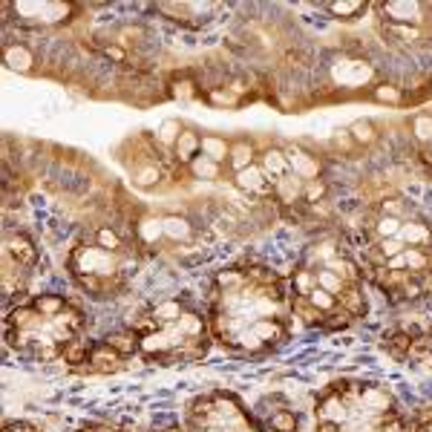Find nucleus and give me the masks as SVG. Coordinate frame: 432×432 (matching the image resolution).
I'll use <instances>...</instances> for the list:
<instances>
[{
  "label": "nucleus",
  "mask_w": 432,
  "mask_h": 432,
  "mask_svg": "<svg viewBox=\"0 0 432 432\" xmlns=\"http://www.w3.org/2000/svg\"><path fill=\"white\" fill-rule=\"evenodd\" d=\"M72 277H95L104 282V297H113L127 286V277L136 271V257L133 251H107L98 242H84L72 251L69 257Z\"/></svg>",
  "instance_id": "f257e3e1"
},
{
  "label": "nucleus",
  "mask_w": 432,
  "mask_h": 432,
  "mask_svg": "<svg viewBox=\"0 0 432 432\" xmlns=\"http://www.w3.org/2000/svg\"><path fill=\"white\" fill-rule=\"evenodd\" d=\"M234 185L245 190L248 196H257V199H268V196H274V182L265 176V170L260 168V161L257 165H251L245 170H240L234 176Z\"/></svg>",
  "instance_id": "f03ea898"
},
{
  "label": "nucleus",
  "mask_w": 432,
  "mask_h": 432,
  "mask_svg": "<svg viewBox=\"0 0 432 432\" xmlns=\"http://www.w3.org/2000/svg\"><path fill=\"white\" fill-rule=\"evenodd\" d=\"M3 248H6V257H9L14 265H18V268H32V265L38 262V248H35V242L29 240V236H23V234H6Z\"/></svg>",
  "instance_id": "7ed1b4c3"
},
{
  "label": "nucleus",
  "mask_w": 432,
  "mask_h": 432,
  "mask_svg": "<svg viewBox=\"0 0 432 432\" xmlns=\"http://www.w3.org/2000/svg\"><path fill=\"white\" fill-rule=\"evenodd\" d=\"M383 14L389 18V23L398 26H421L424 21V6L421 3H407V0H389L380 6Z\"/></svg>",
  "instance_id": "20e7f679"
},
{
  "label": "nucleus",
  "mask_w": 432,
  "mask_h": 432,
  "mask_svg": "<svg viewBox=\"0 0 432 432\" xmlns=\"http://www.w3.org/2000/svg\"><path fill=\"white\" fill-rule=\"evenodd\" d=\"M87 369L89 372H118V369H124V354H118L113 346H107L101 340V343H95L89 349Z\"/></svg>",
  "instance_id": "39448f33"
},
{
  "label": "nucleus",
  "mask_w": 432,
  "mask_h": 432,
  "mask_svg": "<svg viewBox=\"0 0 432 432\" xmlns=\"http://www.w3.org/2000/svg\"><path fill=\"white\" fill-rule=\"evenodd\" d=\"M303 190H306V179L288 173V176H282L274 182V199L282 207H294L297 202H303Z\"/></svg>",
  "instance_id": "423d86ee"
},
{
  "label": "nucleus",
  "mask_w": 432,
  "mask_h": 432,
  "mask_svg": "<svg viewBox=\"0 0 432 432\" xmlns=\"http://www.w3.org/2000/svg\"><path fill=\"white\" fill-rule=\"evenodd\" d=\"M288 153V165H291V173L294 176H300V179H320V159L317 156H311L306 150H300V147H291Z\"/></svg>",
  "instance_id": "0eeeda50"
},
{
  "label": "nucleus",
  "mask_w": 432,
  "mask_h": 432,
  "mask_svg": "<svg viewBox=\"0 0 432 432\" xmlns=\"http://www.w3.org/2000/svg\"><path fill=\"white\" fill-rule=\"evenodd\" d=\"M260 168L265 170V176L277 182V179L288 176L291 173V165H288V153L286 150H277V147H268V150L260 156Z\"/></svg>",
  "instance_id": "6e6552de"
},
{
  "label": "nucleus",
  "mask_w": 432,
  "mask_h": 432,
  "mask_svg": "<svg viewBox=\"0 0 432 432\" xmlns=\"http://www.w3.org/2000/svg\"><path fill=\"white\" fill-rule=\"evenodd\" d=\"M398 236L407 242V248H432V228L424 225V222L407 219Z\"/></svg>",
  "instance_id": "1a4fd4ad"
},
{
  "label": "nucleus",
  "mask_w": 432,
  "mask_h": 432,
  "mask_svg": "<svg viewBox=\"0 0 432 432\" xmlns=\"http://www.w3.org/2000/svg\"><path fill=\"white\" fill-rule=\"evenodd\" d=\"M173 153L179 159V165H190V161L202 153V136L196 130H182V136H179Z\"/></svg>",
  "instance_id": "9d476101"
},
{
  "label": "nucleus",
  "mask_w": 432,
  "mask_h": 432,
  "mask_svg": "<svg viewBox=\"0 0 432 432\" xmlns=\"http://www.w3.org/2000/svg\"><path fill=\"white\" fill-rule=\"evenodd\" d=\"M228 165L234 168V173H240L251 165H257V153H254V144L240 139V141H234L231 144V156H228Z\"/></svg>",
  "instance_id": "9b49d317"
},
{
  "label": "nucleus",
  "mask_w": 432,
  "mask_h": 432,
  "mask_svg": "<svg viewBox=\"0 0 432 432\" xmlns=\"http://www.w3.org/2000/svg\"><path fill=\"white\" fill-rule=\"evenodd\" d=\"M337 303L343 311H349L352 317H363L366 315V297H363V288L361 282H354V286H346V291L337 297Z\"/></svg>",
  "instance_id": "f8f14e48"
},
{
  "label": "nucleus",
  "mask_w": 432,
  "mask_h": 432,
  "mask_svg": "<svg viewBox=\"0 0 432 432\" xmlns=\"http://www.w3.org/2000/svg\"><path fill=\"white\" fill-rule=\"evenodd\" d=\"M315 274H317V288L329 291V294H334V297L343 294L346 286H354V282H346L337 271H332L329 265H317V268H315Z\"/></svg>",
  "instance_id": "ddd939ff"
},
{
  "label": "nucleus",
  "mask_w": 432,
  "mask_h": 432,
  "mask_svg": "<svg viewBox=\"0 0 432 432\" xmlns=\"http://www.w3.org/2000/svg\"><path fill=\"white\" fill-rule=\"evenodd\" d=\"M202 156L216 161V165H225L228 156H231V141H225L222 136H214V133H207V136H202Z\"/></svg>",
  "instance_id": "4468645a"
},
{
  "label": "nucleus",
  "mask_w": 432,
  "mask_h": 432,
  "mask_svg": "<svg viewBox=\"0 0 432 432\" xmlns=\"http://www.w3.org/2000/svg\"><path fill=\"white\" fill-rule=\"evenodd\" d=\"M104 343L113 346L118 354H133V352H141V343H139V334L136 332H113L104 337Z\"/></svg>",
  "instance_id": "2eb2a0df"
},
{
  "label": "nucleus",
  "mask_w": 432,
  "mask_h": 432,
  "mask_svg": "<svg viewBox=\"0 0 432 432\" xmlns=\"http://www.w3.org/2000/svg\"><path fill=\"white\" fill-rule=\"evenodd\" d=\"M161 231H165V236H168V240H173V242H187L193 236L190 222L182 219V216H165V219H161Z\"/></svg>",
  "instance_id": "dca6fc26"
},
{
  "label": "nucleus",
  "mask_w": 432,
  "mask_h": 432,
  "mask_svg": "<svg viewBox=\"0 0 432 432\" xmlns=\"http://www.w3.org/2000/svg\"><path fill=\"white\" fill-rule=\"evenodd\" d=\"M190 173H193V179H205V182H216L219 179V173H222V165H216V161H211L207 156H196L190 161Z\"/></svg>",
  "instance_id": "f3484780"
},
{
  "label": "nucleus",
  "mask_w": 432,
  "mask_h": 432,
  "mask_svg": "<svg viewBox=\"0 0 432 432\" xmlns=\"http://www.w3.org/2000/svg\"><path fill=\"white\" fill-rule=\"evenodd\" d=\"M6 64L12 67V69H18V72H29L32 69V64H35V55L29 52L26 47H6Z\"/></svg>",
  "instance_id": "a211bd4d"
},
{
  "label": "nucleus",
  "mask_w": 432,
  "mask_h": 432,
  "mask_svg": "<svg viewBox=\"0 0 432 432\" xmlns=\"http://www.w3.org/2000/svg\"><path fill=\"white\" fill-rule=\"evenodd\" d=\"M165 231H161V219H141L136 225V240L144 242V245H156Z\"/></svg>",
  "instance_id": "6ab92c4d"
},
{
  "label": "nucleus",
  "mask_w": 432,
  "mask_h": 432,
  "mask_svg": "<svg viewBox=\"0 0 432 432\" xmlns=\"http://www.w3.org/2000/svg\"><path fill=\"white\" fill-rule=\"evenodd\" d=\"M32 306L41 311V315H47V317H55V315H61V311L69 306L61 294H41L32 300Z\"/></svg>",
  "instance_id": "aec40b11"
},
{
  "label": "nucleus",
  "mask_w": 432,
  "mask_h": 432,
  "mask_svg": "<svg viewBox=\"0 0 432 432\" xmlns=\"http://www.w3.org/2000/svg\"><path fill=\"white\" fill-rule=\"evenodd\" d=\"M248 282V271H240V268H228V271L216 274V288L219 291H236Z\"/></svg>",
  "instance_id": "412c9836"
},
{
  "label": "nucleus",
  "mask_w": 432,
  "mask_h": 432,
  "mask_svg": "<svg viewBox=\"0 0 432 432\" xmlns=\"http://www.w3.org/2000/svg\"><path fill=\"white\" fill-rule=\"evenodd\" d=\"M315 288H317L315 268H297V271H294V294L297 297H308Z\"/></svg>",
  "instance_id": "4be33fe9"
},
{
  "label": "nucleus",
  "mask_w": 432,
  "mask_h": 432,
  "mask_svg": "<svg viewBox=\"0 0 432 432\" xmlns=\"http://www.w3.org/2000/svg\"><path fill=\"white\" fill-rule=\"evenodd\" d=\"M95 242L101 245V248H107V251H127L130 245L118 236V231H113L110 225H101L98 231H95Z\"/></svg>",
  "instance_id": "5701e85b"
},
{
  "label": "nucleus",
  "mask_w": 432,
  "mask_h": 432,
  "mask_svg": "<svg viewBox=\"0 0 432 432\" xmlns=\"http://www.w3.org/2000/svg\"><path fill=\"white\" fill-rule=\"evenodd\" d=\"M412 334L407 332H395L389 340H386V349H389L392 357H398V361H404V357H409V349H412Z\"/></svg>",
  "instance_id": "b1692460"
},
{
  "label": "nucleus",
  "mask_w": 432,
  "mask_h": 432,
  "mask_svg": "<svg viewBox=\"0 0 432 432\" xmlns=\"http://www.w3.org/2000/svg\"><path fill=\"white\" fill-rule=\"evenodd\" d=\"M363 9H366L363 0H334V3H329V12L334 18H346V21H352L354 14H361Z\"/></svg>",
  "instance_id": "393cba45"
},
{
  "label": "nucleus",
  "mask_w": 432,
  "mask_h": 432,
  "mask_svg": "<svg viewBox=\"0 0 432 432\" xmlns=\"http://www.w3.org/2000/svg\"><path fill=\"white\" fill-rule=\"evenodd\" d=\"M182 124L176 122V118H168L165 124L159 127V133H156V141L161 144V147H176V141H179V136H182Z\"/></svg>",
  "instance_id": "a878e982"
},
{
  "label": "nucleus",
  "mask_w": 432,
  "mask_h": 432,
  "mask_svg": "<svg viewBox=\"0 0 432 432\" xmlns=\"http://www.w3.org/2000/svg\"><path fill=\"white\" fill-rule=\"evenodd\" d=\"M306 300H308L311 306H315V308L320 311V315H329V311L340 308L337 297H334V294H329V291H323V288H315V291H311V294L306 297Z\"/></svg>",
  "instance_id": "bb28decb"
},
{
  "label": "nucleus",
  "mask_w": 432,
  "mask_h": 432,
  "mask_svg": "<svg viewBox=\"0 0 432 432\" xmlns=\"http://www.w3.org/2000/svg\"><path fill=\"white\" fill-rule=\"evenodd\" d=\"M326 193H329V187H326L323 179H308L306 190H303V205H308V207L320 205V202L326 199Z\"/></svg>",
  "instance_id": "cd10ccee"
},
{
  "label": "nucleus",
  "mask_w": 432,
  "mask_h": 432,
  "mask_svg": "<svg viewBox=\"0 0 432 432\" xmlns=\"http://www.w3.org/2000/svg\"><path fill=\"white\" fill-rule=\"evenodd\" d=\"M349 133H352L354 144H375L378 141V130H375V124H372V122H354L349 127Z\"/></svg>",
  "instance_id": "c85d7f7f"
},
{
  "label": "nucleus",
  "mask_w": 432,
  "mask_h": 432,
  "mask_svg": "<svg viewBox=\"0 0 432 432\" xmlns=\"http://www.w3.org/2000/svg\"><path fill=\"white\" fill-rule=\"evenodd\" d=\"M133 179H136V185L150 187V185H156L159 179H161V168L156 165V161H147V165H141V168L133 170Z\"/></svg>",
  "instance_id": "c756f323"
},
{
  "label": "nucleus",
  "mask_w": 432,
  "mask_h": 432,
  "mask_svg": "<svg viewBox=\"0 0 432 432\" xmlns=\"http://www.w3.org/2000/svg\"><path fill=\"white\" fill-rule=\"evenodd\" d=\"M89 349H93V346H87L84 340H72V343L67 346V352H64V363H72V366H78V363H87V357H89Z\"/></svg>",
  "instance_id": "7c9ffc66"
},
{
  "label": "nucleus",
  "mask_w": 432,
  "mask_h": 432,
  "mask_svg": "<svg viewBox=\"0 0 432 432\" xmlns=\"http://www.w3.org/2000/svg\"><path fill=\"white\" fill-rule=\"evenodd\" d=\"M352 320H354V317L349 315V311L334 308V311H329V315H323L320 326H323V329H346V326H349Z\"/></svg>",
  "instance_id": "2f4dec72"
},
{
  "label": "nucleus",
  "mask_w": 432,
  "mask_h": 432,
  "mask_svg": "<svg viewBox=\"0 0 432 432\" xmlns=\"http://www.w3.org/2000/svg\"><path fill=\"white\" fill-rule=\"evenodd\" d=\"M207 101L219 104V107H236V104H240V98H236L228 87H214V89H207Z\"/></svg>",
  "instance_id": "473e14b6"
},
{
  "label": "nucleus",
  "mask_w": 432,
  "mask_h": 432,
  "mask_svg": "<svg viewBox=\"0 0 432 432\" xmlns=\"http://www.w3.org/2000/svg\"><path fill=\"white\" fill-rule=\"evenodd\" d=\"M271 429L274 432H294L297 429V415L288 412V409H280L271 418Z\"/></svg>",
  "instance_id": "72a5a7b5"
},
{
  "label": "nucleus",
  "mask_w": 432,
  "mask_h": 432,
  "mask_svg": "<svg viewBox=\"0 0 432 432\" xmlns=\"http://www.w3.org/2000/svg\"><path fill=\"white\" fill-rule=\"evenodd\" d=\"M380 214H386V216H395V219H404V222H407L409 205H407L404 199H383V202H380Z\"/></svg>",
  "instance_id": "f704fd0d"
},
{
  "label": "nucleus",
  "mask_w": 432,
  "mask_h": 432,
  "mask_svg": "<svg viewBox=\"0 0 432 432\" xmlns=\"http://www.w3.org/2000/svg\"><path fill=\"white\" fill-rule=\"evenodd\" d=\"M412 133L418 141H432V115H415L412 118Z\"/></svg>",
  "instance_id": "c9c22d12"
},
{
  "label": "nucleus",
  "mask_w": 432,
  "mask_h": 432,
  "mask_svg": "<svg viewBox=\"0 0 432 432\" xmlns=\"http://www.w3.org/2000/svg\"><path fill=\"white\" fill-rule=\"evenodd\" d=\"M375 98L386 101V104H398L400 101V89L392 87V84H380V87H375Z\"/></svg>",
  "instance_id": "e433bc0d"
},
{
  "label": "nucleus",
  "mask_w": 432,
  "mask_h": 432,
  "mask_svg": "<svg viewBox=\"0 0 432 432\" xmlns=\"http://www.w3.org/2000/svg\"><path fill=\"white\" fill-rule=\"evenodd\" d=\"M104 55H107L113 64H127V49L122 43H107V47H104Z\"/></svg>",
  "instance_id": "4c0bfd02"
},
{
  "label": "nucleus",
  "mask_w": 432,
  "mask_h": 432,
  "mask_svg": "<svg viewBox=\"0 0 432 432\" xmlns=\"http://www.w3.org/2000/svg\"><path fill=\"white\" fill-rule=\"evenodd\" d=\"M170 93H173L176 98H182V101H185V98H193V95H196V84H193V81H176Z\"/></svg>",
  "instance_id": "58836bf2"
},
{
  "label": "nucleus",
  "mask_w": 432,
  "mask_h": 432,
  "mask_svg": "<svg viewBox=\"0 0 432 432\" xmlns=\"http://www.w3.org/2000/svg\"><path fill=\"white\" fill-rule=\"evenodd\" d=\"M392 32L400 35L404 41H421V26H398V23H392Z\"/></svg>",
  "instance_id": "ea45409f"
},
{
  "label": "nucleus",
  "mask_w": 432,
  "mask_h": 432,
  "mask_svg": "<svg viewBox=\"0 0 432 432\" xmlns=\"http://www.w3.org/2000/svg\"><path fill=\"white\" fill-rule=\"evenodd\" d=\"M380 432H407V427H404V421H400L398 415L392 412L389 418H383V424H380Z\"/></svg>",
  "instance_id": "a19ab883"
},
{
  "label": "nucleus",
  "mask_w": 432,
  "mask_h": 432,
  "mask_svg": "<svg viewBox=\"0 0 432 432\" xmlns=\"http://www.w3.org/2000/svg\"><path fill=\"white\" fill-rule=\"evenodd\" d=\"M334 141H337V144H343V150H349V147L354 144V139H352V133H349V130H337Z\"/></svg>",
  "instance_id": "79ce46f5"
},
{
  "label": "nucleus",
  "mask_w": 432,
  "mask_h": 432,
  "mask_svg": "<svg viewBox=\"0 0 432 432\" xmlns=\"http://www.w3.org/2000/svg\"><path fill=\"white\" fill-rule=\"evenodd\" d=\"M317 432H343V427L334 424V421H320V424H317Z\"/></svg>",
  "instance_id": "37998d69"
},
{
  "label": "nucleus",
  "mask_w": 432,
  "mask_h": 432,
  "mask_svg": "<svg viewBox=\"0 0 432 432\" xmlns=\"http://www.w3.org/2000/svg\"><path fill=\"white\" fill-rule=\"evenodd\" d=\"M3 432H38L35 427H29V424H9Z\"/></svg>",
  "instance_id": "c03bdc74"
},
{
  "label": "nucleus",
  "mask_w": 432,
  "mask_h": 432,
  "mask_svg": "<svg viewBox=\"0 0 432 432\" xmlns=\"http://www.w3.org/2000/svg\"><path fill=\"white\" fill-rule=\"evenodd\" d=\"M240 432H260V429H257V427H254V424H251V421H248V424H245V427H242V429H240Z\"/></svg>",
  "instance_id": "a18cd8bd"
}]
</instances>
